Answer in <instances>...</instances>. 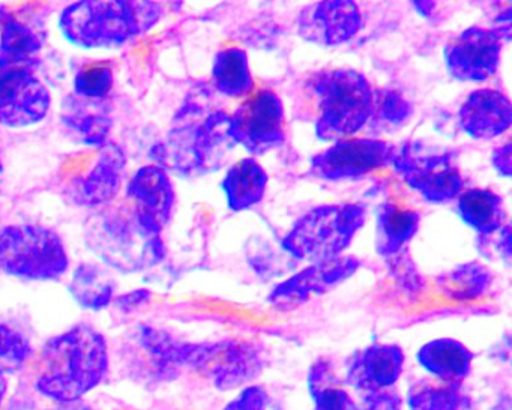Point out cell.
<instances>
[{
  "label": "cell",
  "mask_w": 512,
  "mask_h": 410,
  "mask_svg": "<svg viewBox=\"0 0 512 410\" xmlns=\"http://www.w3.org/2000/svg\"><path fill=\"white\" fill-rule=\"evenodd\" d=\"M307 385L314 404L313 410H359V404L338 380L337 374L313 380Z\"/></svg>",
  "instance_id": "obj_33"
},
{
  "label": "cell",
  "mask_w": 512,
  "mask_h": 410,
  "mask_svg": "<svg viewBox=\"0 0 512 410\" xmlns=\"http://www.w3.org/2000/svg\"><path fill=\"white\" fill-rule=\"evenodd\" d=\"M212 85L220 94L230 98L250 94L254 88V79L247 52L238 47L218 52L212 64Z\"/></svg>",
  "instance_id": "obj_27"
},
{
  "label": "cell",
  "mask_w": 512,
  "mask_h": 410,
  "mask_svg": "<svg viewBox=\"0 0 512 410\" xmlns=\"http://www.w3.org/2000/svg\"><path fill=\"white\" fill-rule=\"evenodd\" d=\"M404 365L406 355L398 344H370L350 358L346 383L359 394L391 389L400 380Z\"/></svg>",
  "instance_id": "obj_18"
},
{
  "label": "cell",
  "mask_w": 512,
  "mask_h": 410,
  "mask_svg": "<svg viewBox=\"0 0 512 410\" xmlns=\"http://www.w3.org/2000/svg\"><path fill=\"white\" fill-rule=\"evenodd\" d=\"M106 337L88 325H77L44 344L35 389L55 404L83 400L109 373Z\"/></svg>",
  "instance_id": "obj_1"
},
{
  "label": "cell",
  "mask_w": 512,
  "mask_h": 410,
  "mask_svg": "<svg viewBox=\"0 0 512 410\" xmlns=\"http://www.w3.org/2000/svg\"><path fill=\"white\" fill-rule=\"evenodd\" d=\"M511 143L506 142L503 145L497 146L491 155V163H493L494 169L497 170L500 176L509 178L512 175V163H511Z\"/></svg>",
  "instance_id": "obj_38"
},
{
  "label": "cell",
  "mask_w": 512,
  "mask_h": 410,
  "mask_svg": "<svg viewBox=\"0 0 512 410\" xmlns=\"http://www.w3.org/2000/svg\"><path fill=\"white\" fill-rule=\"evenodd\" d=\"M269 394L260 385H247L223 410H268Z\"/></svg>",
  "instance_id": "obj_35"
},
{
  "label": "cell",
  "mask_w": 512,
  "mask_h": 410,
  "mask_svg": "<svg viewBox=\"0 0 512 410\" xmlns=\"http://www.w3.org/2000/svg\"><path fill=\"white\" fill-rule=\"evenodd\" d=\"M298 34L310 43L334 47L352 40L362 28V14L350 0L317 2L299 13Z\"/></svg>",
  "instance_id": "obj_15"
},
{
  "label": "cell",
  "mask_w": 512,
  "mask_h": 410,
  "mask_svg": "<svg viewBox=\"0 0 512 410\" xmlns=\"http://www.w3.org/2000/svg\"><path fill=\"white\" fill-rule=\"evenodd\" d=\"M361 268V260L341 256L313 263L298 274L277 284L268 296V304L278 311H292L307 304L313 296L323 295L352 277Z\"/></svg>",
  "instance_id": "obj_11"
},
{
  "label": "cell",
  "mask_w": 512,
  "mask_h": 410,
  "mask_svg": "<svg viewBox=\"0 0 512 410\" xmlns=\"http://www.w3.org/2000/svg\"><path fill=\"white\" fill-rule=\"evenodd\" d=\"M137 341L148 353L152 370L163 380L175 379L181 368L200 371L209 347V343H185L154 326H140Z\"/></svg>",
  "instance_id": "obj_19"
},
{
  "label": "cell",
  "mask_w": 512,
  "mask_h": 410,
  "mask_svg": "<svg viewBox=\"0 0 512 410\" xmlns=\"http://www.w3.org/2000/svg\"><path fill=\"white\" fill-rule=\"evenodd\" d=\"M397 175L430 203H448L460 196L464 179L449 152L421 154L406 145L392 161Z\"/></svg>",
  "instance_id": "obj_9"
},
{
  "label": "cell",
  "mask_w": 512,
  "mask_h": 410,
  "mask_svg": "<svg viewBox=\"0 0 512 410\" xmlns=\"http://www.w3.org/2000/svg\"><path fill=\"white\" fill-rule=\"evenodd\" d=\"M47 410H97L94 407L89 406V404L83 403L80 401H73V403H61L55 404V406L50 407Z\"/></svg>",
  "instance_id": "obj_40"
},
{
  "label": "cell",
  "mask_w": 512,
  "mask_h": 410,
  "mask_svg": "<svg viewBox=\"0 0 512 410\" xmlns=\"http://www.w3.org/2000/svg\"><path fill=\"white\" fill-rule=\"evenodd\" d=\"M151 299V292L146 289L133 290V292L125 293V295L119 296L116 299L115 304L119 310L124 313H131V311L137 310V308L145 305Z\"/></svg>",
  "instance_id": "obj_37"
},
{
  "label": "cell",
  "mask_w": 512,
  "mask_h": 410,
  "mask_svg": "<svg viewBox=\"0 0 512 410\" xmlns=\"http://www.w3.org/2000/svg\"><path fill=\"white\" fill-rule=\"evenodd\" d=\"M511 122V100L497 89L473 91L458 112L461 130L475 140L496 139L509 130Z\"/></svg>",
  "instance_id": "obj_20"
},
{
  "label": "cell",
  "mask_w": 512,
  "mask_h": 410,
  "mask_svg": "<svg viewBox=\"0 0 512 410\" xmlns=\"http://www.w3.org/2000/svg\"><path fill=\"white\" fill-rule=\"evenodd\" d=\"M98 158L91 172L74 179L68 185V200L82 208H104L118 196L127 169L124 149L115 142H107L98 149Z\"/></svg>",
  "instance_id": "obj_16"
},
{
  "label": "cell",
  "mask_w": 512,
  "mask_h": 410,
  "mask_svg": "<svg viewBox=\"0 0 512 410\" xmlns=\"http://www.w3.org/2000/svg\"><path fill=\"white\" fill-rule=\"evenodd\" d=\"M52 104L49 89L32 71L0 73V125L25 128L46 118Z\"/></svg>",
  "instance_id": "obj_14"
},
{
  "label": "cell",
  "mask_w": 512,
  "mask_h": 410,
  "mask_svg": "<svg viewBox=\"0 0 512 410\" xmlns=\"http://www.w3.org/2000/svg\"><path fill=\"white\" fill-rule=\"evenodd\" d=\"M163 14L158 2L83 0L62 11L59 29L80 49H113L151 31Z\"/></svg>",
  "instance_id": "obj_2"
},
{
  "label": "cell",
  "mask_w": 512,
  "mask_h": 410,
  "mask_svg": "<svg viewBox=\"0 0 512 410\" xmlns=\"http://www.w3.org/2000/svg\"><path fill=\"white\" fill-rule=\"evenodd\" d=\"M403 406V397L395 389H379L361 394L359 410H403Z\"/></svg>",
  "instance_id": "obj_36"
},
{
  "label": "cell",
  "mask_w": 512,
  "mask_h": 410,
  "mask_svg": "<svg viewBox=\"0 0 512 410\" xmlns=\"http://www.w3.org/2000/svg\"><path fill=\"white\" fill-rule=\"evenodd\" d=\"M412 115V104L395 89H379L373 94L371 124L380 130H395Z\"/></svg>",
  "instance_id": "obj_31"
},
{
  "label": "cell",
  "mask_w": 512,
  "mask_h": 410,
  "mask_svg": "<svg viewBox=\"0 0 512 410\" xmlns=\"http://www.w3.org/2000/svg\"><path fill=\"white\" fill-rule=\"evenodd\" d=\"M230 136L253 155H265L286 140V115L280 97L271 89L248 98L230 116Z\"/></svg>",
  "instance_id": "obj_8"
},
{
  "label": "cell",
  "mask_w": 512,
  "mask_h": 410,
  "mask_svg": "<svg viewBox=\"0 0 512 410\" xmlns=\"http://www.w3.org/2000/svg\"><path fill=\"white\" fill-rule=\"evenodd\" d=\"M413 7H415V10L418 11L419 14L428 17L433 13L436 4H434V2H413Z\"/></svg>",
  "instance_id": "obj_41"
},
{
  "label": "cell",
  "mask_w": 512,
  "mask_h": 410,
  "mask_svg": "<svg viewBox=\"0 0 512 410\" xmlns=\"http://www.w3.org/2000/svg\"><path fill=\"white\" fill-rule=\"evenodd\" d=\"M268 181V173L260 166L259 161L242 158L227 172L221 184L226 194L227 206L235 212L253 208L262 202Z\"/></svg>",
  "instance_id": "obj_24"
},
{
  "label": "cell",
  "mask_w": 512,
  "mask_h": 410,
  "mask_svg": "<svg viewBox=\"0 0 512 410\" xmlns=\"http://www.w3.org/2000/svg\"><path fill=\"white\" fill-rule=\"evenodd\" d=\"M310 86L317 103L320 140H344L370 122L374 91L364 74L349 68L323 70L313 76Z\"/></svg>",
  "instance_id": "obj_5"
},
{
  "label": "cell",
  "mask_w": 512,
  "mask_h": 410,
  "mask_svg": "<svg viewBox=\"0 0 512 410\" xmlns=\"http://www.w3.org/2000/svg\"><path fill=\"white\" fill-rule=\"evenodd\" d=\"M8 394V377L7 374L0 373V410L4 407L5 397Z\"/></svg>",
  "instance_id": "obj_42"
},
{
  "label": "cell",
  "mask_w": 512,
  "mask_h": 410,
  "mask_svg": "<svg viewBox=\"0 0 512 410\" xmlns=\"http://www.w3.org/2000/svg\"><path fill=\"white\" fill-rule=\"evenodd\" d=\"M61 121L74 142L97 149L109 142L113 121L106 100L68 95L61 106Z\"/></svg>",
  "instance_id": "obj_21"
},
{
  "label": "cell",
  "mask_w": 512,
  "mask_h": 410,
  "mask_svg": "<svg viewBox=\"0 0 512 410\" xmlns=\"http://www.w3.org/2000/svg\"><path fill=\"white\" fill-rule=\"evenodd\" d=\"M262 349L251 341L223 340L209 343L202 373L218 391L244 388L265 368Z\"/></svg>",
  "instance_id": "obj_13"
},
{
  "label": "cell",
  "mask_w": 512,
  "mask_h": 410,
  "mask_svg": "<svg viewBox=\"0 0 512 410\" xmlns=\"http://www.w3.org/2000/svg\"><path fill=\"white\" fill-rule=\"evenodd\" d=\"M70 268L58 232L38 224L0 229V274L23 281H56Z\"/></svg>",
  "instance_id": "obj_7"
},
{
  "label": "cell",
  "mask_w": 512,
  "mask_h": 410,
  "mask_svg": "<svg viewBox=\"0 0 512 410\" xmlns=\"http://www.w3.org/2000/svg\"><path fill=\"white\" fill-rule=\"evenodd\" d=\"M85 241L101 262L124 274L152 268L166 254L160 233L146 227L130 203L104 206L91 215L85 224Z\"/></svg>",
  "instance_id": "obj_3"
},
{
  "label": "cell",
  "mask_w": 512,
  "mask_h": 410,
  "mask_svg": "<svg viewBox=\"0 0 512 410\" xmlns=\"http://www.w3.org/2000/svg\"><path fill=\"white\" fill-rule=\"evenodd\" d=\"M496 25L493 31L496 32L497 37L508 43L511 40V8H508L503 14H499Z\"/></svg>",
  "instance_id": "obj_39"
},
{
  "label": "cell",
  "mask_w": 512,
  "mask_h": 410,
  "mask_svg": "<svg viewBox=\"0 0 512 410\" xmlns=\"http://www.w3.org/2000/svg\"><path fill=\"white\" fill-rule=\"evenodd\" d=\"M491 272L485 266L472 262L457 266L454 271L437 280L443 295L452 301L464 302L478 299L491 284Z\"/></svg>",
  "instance_id": "obj_30"
},
{
  "label": "cell",
  "mask_w": 512,
  "mask_h": 410,
  "mask_svg": "<svg viewBox=\"0 0 512 410\" xmlns=\"http://www.w3.org/2000/svg\"><path fill=\"white\" fill-rule=\"evenodd\" d=\"M398 149L380 139L338 140L313 157L310 175L322 181H350L391 166Z\"/></svg>",
  "instance_id": "obj_10"
},
{
  "label": "cell",
  "mask_w": 512,
  "mask_h": 410,
  "mask_svg": "<svg viewBox=\"0 0 512 410\" xmlns=\"http://www.w3.org/2000/svg\"><path fill=\"white\" fill-rule=\"evenodd\" d=\"M178 119L166 142L154 149L158 166L181 175H203L220 169L236 146L230 136V115L221 110L205 116L181 112Z\"/></svg>",
  "instance_id": "obj_4"
},
{
  "label": "cell",
  "mask_w": 512,
  "mask_h": 410,
  "mask_svg": "<svg viewBox=\"0 0 512 410\" xmlns=\"http://www.w3.org/2000/svg\"><path fill=\"white\" fill-rule=\"evenodd\" d=\"M367 212L358 203H335L311 209L284 236L283 248L299 260L325 262L347 250L365 224Z\"/></svg>",
  "instance_id": "obj_6"
},
{
  "label": "cell",
  "mask_w": 512,
  "mask_h": 410,
  "mask_svg": "<svg viewBox=\"0 0 512 410\" xmlns=\"http://www.w3.org/2000/svg\"><path fill=\"white\" fill-rule=\"evenodd\" d=\"M128 203L143 224L163 232L175 208L176 193L169 173L157 164L137 170L127 187Z\"/></svg>",
  "instance_id": "obj_17"
},
{
  "label": "cell",
  "mask_w": 512,
  "mask_h": 410,
  "mask_svg": "<svg viewBox=\"0 0 512 410\" xmlns=\"http://www.w3.org/2000/svg\"><path fill=\"white\" fill-rule=\"evenodd\" d=\"M74 95L88 100H106L113 88V73L107 65H91L76 74Z\"/></svg>",
  "instance_id": "obj_34"
},
{
  "label": "cell",
  "mask_w": 512,
  "mask_h": 410,
  "mask_svg": "<svg viewBox=\"0 0 512 410\" xmlns=\"http://www.w3.org/2000/svg\"><path fill=\"white\" fill-rule=\"evenodd\" d=\"M457 209L461 220L479 236L500 232L508 218L502 197L488 188H472L460 193Z\"/></svg>",
  "instance_id": "obj_25"
},
{
  "label": "cell",
  "mask_w": 512,
  "mask_h": 410,
  "mask_svg": "<svg viewBox=\"0 0 512 410\" xmlns=\"http://www.w3.org/2000/svg\"><path fill=\"white\" fill-rule=\"evenodd\" d=\"M409 410H478L463 386L419 382L410 386L406 397Z\"/></svg>",
  "instance_id": "obj_29"
},
{
  "label": "cell",
  "mask_w": 512,
  "mask_h": 410,
  "mask_svg": "<svg viewBox=\"0 0 512 410\" xmlns=\"http://www.w3.org/2000/svg\"><path fill=\"white\" fill-rule=\"evenodd\" d=\"M4 173H5L4 163H2V160H0V185H2V181H4Z\"/></svg>",
  "instance_id": "obj_43"
},
{
  "label": "cell",
  "mask_w": 512,
  "mask_h": 410,
  "mask_svg": "<svg viewBox=\"0 0 512 410\" xmlns=\"http://www.w3.org/2000/svg\"><path fill=\"white\" fill-rule=\"evenodd\" d=\"M448 73L460 82H485L496 74L502 40L493 29L472 26L445 47Z\"/></svg>",
  "instance_id": "obj_12"
},
{
  "label": "cell",
  "mask_w": 512,
  "mask_h": 410,
  "mask_svg": "<svg viewBox=\"0 0 512 410\" xmlns=\"http://www.w3.org/2000/svg\"><path fill=\"white\" fill-rule=\"evenodd\" d=\"M415 358L422 370L437 382L463 386L472 373L475 353L455 338L442 337L422 344Z\"/></svg>",
  "instance_id": "obj_22"
},
{
  "label": "cell",
  "mask_w": 512,
  "mask_h": 410,
  "mask_svg": "<svg viewBox=\"0 0 512 410\" xmlns=\"http://www.w3.org/2000/svg\"><path fill=\"white\" fill-rule=\"evenodd\" d=\"M32 353L34 347L23 332L0 322V373L8 376L22 370Z\"/></svg>",
  "instance_id": "obj_32"
},
{
  "label": "cell",
  "mask_w": 512,
  "mask_h": 410,
  "mask_svg": "<svg viewBox=\"0 0 512 410\" xmlns=\"http://www.w3.org/2000/svg\"><path fill=\"white\" fill-rule=\"evenodd\" d=\"M421 215L397 205L380 206L376 221V251L379 256H397L418 233Z\"/></svg>",
  "instance_id": "obj_26"
},
{
  "label": "cell",
  "mask_w": 512,
  "mask_h": 410,
  "mask_svg": "<svg viewBox=\"0 0 512 410\" xmlns=\"http://www.w3.org/2000/svg\"><path fill=\"white\" fill-rule=\"evenodd\" d=\"M44 38L16 17H7L0 31V73L11 70L32 71L38 64Z\"/></svg>",
  "instance_id": "obj_23"
},
{
  "label": "cell",
  "mask_w": 512,
  "mask_h": 410,
  "mask_svg": "<svg viewBox=\"0 0 512 410\" xmlns=\"http://www.w3.org/2000/svg\"><path fill=\"white\" fill-rule=\"evenodd\" d=\"M116 284L112 275L103 266L82 263L77 266L71 278L70 290L80 307L100 311L109 307L115 296Z\"/></svg>",
  "instance_id": "obj_28"
}]
</instances>
